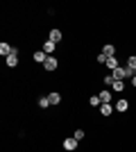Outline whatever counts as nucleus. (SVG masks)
I'll return each mask as SVG.
<instances>
[{
	"mask_svg": "<svg viewBox=\"0 0 136 152\" xmlns=\"http://www.w3.org/2000/svg\"><path fill=\"white\" fill-rule=\"evenodd\" d=\"M127 75H132V70L127 68V66H118V68L113 70V77H116V80H125Z\"/></svg>",
	"mask_w": 136,
	"mask_h": 152,
	"instance_id": "f257e3e1",
	"label": "nucleus"
},
{
	"mask_svg": "<svg viewBox=\"0 0 136 152\" xmlns=\"http://www.w3.org/2000/svg\"><path fill=\"white\" fill-rule=\"evenodd\" d=\"M5 61H7V66H9V68H16V66H18V50H14L12 55L5 59Z\"/></svg>",
	"mask_w": 136,
	"mask_h": 152,
	"instance_id": "f03ea898",
	"label": "nucleus"
},
{
	"mask_svg": "<svg viewBox=\"0 0 136 152\" xmlns=\"http://www.w3.org/2000/svg\"><path fill=\"white\" fill-rule=\"evenodd\" d=\"M55 48H57V43L48 39V41H45V43H43V48H41V50H43L45 55H48V57H52V52H55Z\"/></svg>",
	"mask_w": 136,
	"mask_h": 152,
	"instance_id": "7ed1b4c3",
	"label": "nucleus"
},
{
	"mask_svg": "<svg viewBox=\"0 0 136 152\" xmlns=\"http://www.w3.org/2000/svg\"><path fill=\"white\" fill-rule=\"evenodd\" d=\"M77 143H79V141L75 139V136H71V139H66V141H64V148H66L68 152H73V150H77Z\"/></svg>",
	"mask_w": 136,
	"mask_h": 152,
	"instance_id": "20e7f679",
	"label": "nucleus"
},
{
	"mask_svg": "<svg viewBox=\"0 0 136 152\" xmlns=\"http://www.w3.org/2000/svg\"><path fill=\"white\" fill-rule=\"evenodd\" d=\"M57 66H59V61L55 57H48V59H45V64H43V68L50 70V73H52V70H57Z\"/></svg>",
	"mask_w": 136,
	"mask_h": 152,
	"instance_id": "39448f33",
	"label": "nucleus"
},
{
	"mask_svg": "<svg viewBox=\"0 0 136 152\" xmlns=\"http://www.w3.org/2000/svg\"><path fill=\"white\" fill-rule=\"evenodd\" d=\"M12 52H14V48H12V45H9V43H0V55H2V57H9V55H12Z\"/></svg>",
	"mask_w": 136,
	"mask_h": 152,
	"instance_id": "423d86ee",
	"label": "nucleus"
},
{
	"mask_svg": "<svg viewBox=\"0 0 136 152\" xmlns=\"http://www.w3.org/2000/svg\"><path fill=\"white\" fill-rule=\"evenodd\" d=\"M61 39H64V34H61V30H57V27H55V30H50V41H55V43H59Z\"/></svg>",
	"mask_w": 136,
	"mask_h": 152,
	"instance_id": "0eeeda50",
	"label": "nucleus"
},
{
	"mask_svg": "<svg viewBox=\"0 0 136 152\" xmlns=\"http://www.w3.org/2000/svg\"><path fill=\"white\" fill-rule=\"evenodd\" d=\"M100 100H102V104H109V102H111V91L104 89L102 93H100Z\"/></svg>",
	"mask_w": 136,
	"mask_h": 152,
	"instance_id": "6e6552de",
	"label": "nucleus"
},
{
	"mask_svg": "<svg viewBox=\"0 0 136 152\" xmlns=\"http://www.w3.org/2000/svg\"><path fill=\"white\" fill-rule=\"evenodd\" d=\"M45 59H48V55H45L43 50H36V52H34V61H39V64H45Z\"/></svg>",
	"mask_w": 136,
	"mask_h": 152,
	"instance_id": "1a4fd4ad",
	"label": "nucleus"
},
{
	"mask_svg": "<svg viewBox=\"0 0 136 152\" xmlns=\"http://www.w3.org/2000/svg\"><path fill=\"white\" fill-rule=\"evenodd\" d=\"M102 55H107V57H116V48L111 43H107L104 45V50H102Z\"/></svg>",
	"mask_w": 136,
	"mask_h": 152,
	"instance_id": "9d476101",
	"label": "nucleus"
},
{
	"mask_svg": "<svg viewBox=\"0 0 136 152\" xmlns=\"http://www.w3.org/2000/svg\"><path fill=\"white\" fill-rule=\"evenodd\" d=\"M48 100H50V104H59V100H61V95H59L57 91H52V93L48 95Z\"/></svg>",
	"mask_w": 136,
	"mask_h": 152,
	"instance_id": "9b49d317",
	"label": "nucleus"
},
{
	"mask_svg": "<svg viewBox=\"0 0 136 152\" xmlns=\"http://www.w3.org/2000/svg\"><path fill=\"white\" fill-rule=\"evenodd\" d=\"M116 109H118V111H127V109H129V102H127V100H118Z\"/></svg>",
	"mask_w": 136,
	"mask_h": 152,
	"instance_id": "f8f14e48",
	"label": "nucleus"
},
{
	"mask_svg": "<svg viewBox=\"0 0 136 152\" xmlns=\"http://www.w3.org/2000/svg\"><path fill=\"white\" fill-rule=\"evenodd\" d=\"M107 66H109L111 70H116L120 64H118V59H116V57H109V59H107Z\"/></svg>",
	"mask_w": 136,
	"mask_h": 152,
	"instance_id": "ddd939ff",
	"label": "nucleus"
},
{
	"mask_svg": "<svg viewBox=\"0 0 136 152\" xmlns=\"http://www.w3.org/2000/svg\"><path fill=\"white\" fill-rule=\"evenodd\" d=\"M127 68H129L132 73H136V57H129V59H127Z\"/></svg>",
	"mask_w": 136,
	"mask_h": 152,
	"instance_id": "4468645a",
	"label": "nucleus"
},
{
	"mask_svg": "<svg viewBox=\"0 0 136 152\" xmlns=\"http://www.w3.org/2000/svg\"><path fill=\"white\" fill-rule=\"evenodd\" d=\"M91 107H100V104H102V100H100V95H93V98H91Z\"/></svg>",
	"mask_w": 136,
	"mask_h": 152,
	"instance_id": "2eb2a0df",
	"label": "nucleus"
},
{
	"mask_svg": "<svg viewBox=\"0 0 136 152\" xmlns=\"http://www.w3.org/2000/svg\"><path fill=\"white\" fill-rule=\"evenodd\" d=\"M39 107H41V109L50 107V100H48V95H45V98H39Z\"/></svg>",
	"mask_w": 136,
	"mask_h": 152,
	"instance_id": "dca6fc26",
	"label": "nucleus"
},
{
	"mask_svg": "<svg viewBox=\"0 0 136 152\" xmlns=\"http://www.w3.org/2000/svg\"><path fill=\"white\" fill-rule=\"evenodd\" d=\"M125 89V82L123 80H116V82H113V91H123Z\"/></svg>",
	"mask_w": 136,
	"mask_h": 152,
	"instance_id": "f3484780",
	"label": "nucleus"
},
{
	"mask_svg": "<svg viewBox=\"0 0 136 152\" xmlns=\"http://www.w3.org/2000/svg\"><path fill=\"white\" fill-rule=\"evenodd\" d=\"M100 111H102V116H109L111 114V104H100Z\"/></svg>",
	"mask_w": 136,
	"mask_h": 152,
	"instance_id": "a211bd4d",
	"label": "nucleus"
},
{
	"mask_svg": "<svg viewBox=\"0 0 136 152\" xmlns=\"http://www.w3.org/2000/svg\"><path fill=\"white\" fill-rule=\"evenodd\" d=\"M113 82H116V77H113V75H107V77H104V84H107V86H113Z\"/></svg>",
	"mask_w": 136,
	"mask_h": 152,
	"instance_id": "6ab92c4d",
	"label": "nucleus"
},
{
	"mask_svg": "<svg viewBox=\"0 0 136 152\" xmlns=\"http://www.w3.org/2000/svg\"><path fill=\"white\" fill-rule=\"evenodd\" d=\"M73 136H75L77 141H82V139H84V129H75V132H73Z\"/></svg>",
	"mask_w": 136,
	"mask_h": 152,
	"instance_id": "aec40b11",
	"label": "nucleus"
},
{
	"mask_svg": "<svg viewBox=\"0 0 136 152\" xmlns=\"http://www.w3.org/2000/svg\"><path fill=\"white\" fill-rule=\"evenodd\" d=\"M107 59H109V57H107V55H102V52L97 55V64H107Z\"/></svg>",
	"mask_w": 136,
	"mask_h": 152,
	"instance_id": "412c9836",
	"label": "nucleus"
},
{
	"mask_svg": "<svg viewBox=\"0 0 136 152\" xmlns=\"http://www.w3.org/2000/svg\"><path fill=\"white\" fill-rule=\"evenodd\" d=\"M132 86H136V73H134V80H132Z\"/></svg>",
	"mask_w": 136,
	"mask_h": 152,
	"instance_id": "4be33fe9",
	"label": "nucleus"
}]
</instances>
